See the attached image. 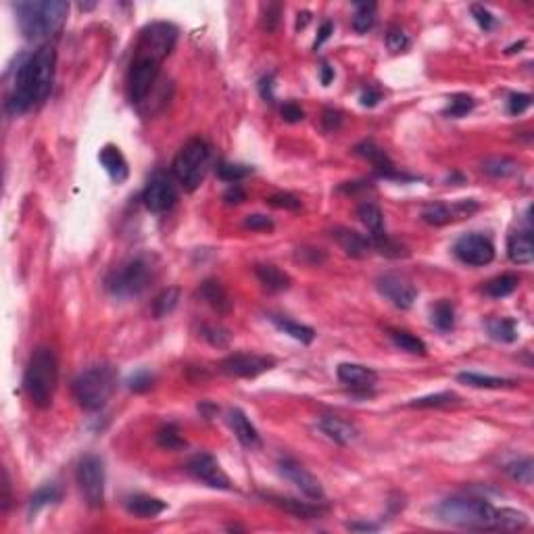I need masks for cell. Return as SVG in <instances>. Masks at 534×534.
I'll list each match as a JSON object with an SVG mask.
<instances>
[{
    "instance_id": "obj_1",
    "label": "cell",
    "mask_w": 534,
    "mask_h": 534,
    "mask_svg": "<svg viewBox=\"0 0 534 534\" xmlns=\"http://www.w3.org/2000/svg\"><path fill=\"white\" fill-rule=\"evenodd\" d=\"M178 42V28L167 21H155L140 31L134 59L127 73V94L132 103H142L157 82L159 69Z\"/></svg>"
},
{
    "instance_id": "obj_2",
    "label": "cell",
    "mask_w": 534,
    "mask_h": 534,
    "mask_svg": "<svg viewBox=\"0 0 534 534\" xmlns=\"http://www.w3.org/2000/svg\"><path fill=\"white\" fill-rule=\"evenodd\" d=\"M55 48L40 46L28 59L19 63L11 92L6 96V111L11 115H21L33 105L42 103L53 88L55 80Z\"/></svg>"
},
{
    "instance_id": "obj_3",
    "label": "cell",
    "mask_w": 534,
    "mask_h": 534,
    "mask_svg": "<svg viewBox=\"0 0 534 534\" xmlns=\"http://www.w3.org/2000/svg\"><path fill=\"white\" fill-rule=\"evenodd\" d=\"M57 382H59V361L55 351L48 347H38L30 355L23 374V390L28 399L40 409L51 407Z\"/></svg>"
},
{
    "instance_id": "obj_4",
    "label": "cell",
    "mask_w": 534,
    "mask_h": 534,
    "mask_svg": "<svg viewBox=\"0 0 534 534\" xmlns=\"http://www.w3.org/2000/svg\"><path fill=\"white\" fill-rule=\"evenodd\" d=\"M17 11V23L21 33L28 40H40L46 36H53L63 28L69 2L65 0H42V2H19L15 6Z\"/></svg>"
},
{
    "instance_id": "obj_5",
    "label": "cell",
    "mask_w": 534,
    "mask_h": 534,
    "mask_svg": "<svg viewBox=\"0 0 534 534\" xmlns=\"http://www.w3.org/2000/svg\"><path fill=\"white\" fill-rule=\"evenodd\" d=\"M439 518L459 528L470 530H497V507L470 497H451L436 507Z\"/></svg>"
},
{
    "instance_id": "obj_6",
    "label": "cell",
    "mask_w": 534,
    "mask_h": 534,
    "mask_svg": "<svg viewBox=\"0 0 534 534\" xmlns=\"http://www.w3.org/2000/svg\"><path fill=\"white\" fill-rule=\"evenodd\" d=\"M117 388V370L109 363L92 365L73 380V394L78 403L88 409L98 412L107 405Z\"/></svg>"
},
{
    "instance_id": "obj_7",
    "label": "cell",
    "mask_w": 534,
    "mask_h": 534,
    "mask_svg": "<svg viewBox=\"0 0 534 534\" xmlns=\"http://www.w3.org/2000/svg\"><path fill=\"white\" fill-rule=\"evenodd\" d=\"M211 149L203 138H190L174 159L172 172L186 190H197L205 179Z\"/></svg>"
},
{
    "instance_id": "obj_8",
    "label": "cell",
    "mask_w": 534,
    "mask_h": 534,
    "mask_svg": "<svg viewBox=\"0 0 534 534\" xmlns=\"http://www.w3.org/2000/svg\"><path fill=\"white\" fill-rule=\"evenodd\" d=\"M152 280V266L145 257L125 261L107 278V288L119 298H130L145 293Z\"/></svg>"
},
{
    "instance_id": "obj_9",
    "label": "cell",
    "mask_w": 534,
    "mask_h": 534,
    "mask_svg": "<svg viewBox=\"0 0 534 534\" xmlns=\"http://www.w3.org/2000/svg\"><path fill=\"white\" fill-rule=\"evenodd\" d=\"M78 484L90 507L105 505V464L98 455H86L78 464Z\"/></svg>"
},
{
    "instance_id": "obj_10",
    "label": "cell",
    "mask_w": 534,
    "mask_h": 534,
    "mask_svg": "<svg viewBox=\"0 0 534 534\" xmlns=\"http://www.w3.org/2000/svg\"><path fill=\"white\" fill-rule=\"evenodd\" d=\"M186 470H188V474L192 476L194 480L207 484L211 488H217V491H232L234 488V482L230 480V476L221 470L219 461L213 455H209V453L194 455L188 461Z\"/></svg>"
},
{
    "instance_id": "obj_11",
    "label": "cell",
    "mask_w": 534,
    "mask_h": 534,
    "mask_svg": "<svg viewBox=\"0 0 534 534\" xmlns=\"http://www.w3.org/2000/svg\"><path fill=\"white\" fill-rule=\"evenodd\" d=\"M176 199H178V192H176V186L172 182V176L165 172H155L147 182L145 192H142L145 207L152 213H163V211H169L174 207Z\"/></svg>"
},
{
    "instance_id": "obj_12",
    "label": "cell",
    "mask_w": 534,
    "mask_h": 534,
    "mask_svg": "<svg viewBox=\"0 0 534 534\" xmlns=\"http://www.w3.org/2000/svg\"><path fill=\"white\" fill-rule=\"evenodd\" d=\"M457 259L466 266L482 267L495 259V244L484 234H466L453 246Z\"/></svg>"
},
{
    "instance_id": "obj_13",
    "label": "cell",
    "mask_w": 534,
    "mask_h": 534,
    "mask_svg": "<svg viewBox=\"0 0 534 534\" xmlns=\"http://www.w3.org/2000/svg\"><path fill=\"white\" fill-rule=\"evenodd\" d=\"M273 365L276 361L271 357L255 355V353H234L219 363L221 372L234 378H257L269 372Z\"/></svg>"
},
{
    "instance_id": "obj_14",
    "label": "cell",
    "mask_w": 534,
    "mask_h": 534,
    "mask_svg": "<svg viewBox=\"0 0 534 534\" xmlns=\"http://www.w3.org/2000/svg\"><path fill=\"white\" fill-rule=\"evenodd\" d=\"M280 472H282L284 478H288L307 499H311V501H324L326 499L322 482L309 470H305L300 464H297L295 459H280Z\"/></svg>"
},
{
    "instance_id": "obj_15",
    "label": "cell",
    "mask_w": 534,
    "mask_h": 534,
    "mask_svg": "<svg viewBox=\"0 0 534 534\" xmlns=\"http://www.w3.org/2000/svg\"><path fill=\"white\" fill-rule=\"evenodd\" d=\"M378 290L386 297L397 309H409L417 298V288L405 278L397 273H386L378 280Z\"/></svg>"
},
{
    "instance_id": "obj_16",
    "label": "cell",
    "mask_w": 534,
    "mask_h": 534,
    "mask_svg": "<svg viewBox=\"0 0 534 534\" xmlns=\"http://www.w3.org/2000/svg\"><path fill=\"white\" fill-rule=\"evenodd\" d=\"M474 211H478V205L474 201H459L453 207H449L445 203H434V205H426L422 209V219L430 226H446L453 219L468 217Z\"/></svg>"
},
{
    "instance_id": "obj_17",
    "label": "cell",
    "mask_w": 534,
    "mask_h": 534,
    "mask_svg": "<svg viewBox=\"0 0 534 534\" xmlns=\"http://www.w3.org/2000/svg\"><path fill=\"white\" fill-rule=\"evenodd\" d=\"M336 374L342 384L351 386L355 390H370L378 382V374L372 367H365L359 363H340Z\"/></svg>"
},
{
    "instance_id": "obj_18",
    "label": "cell",
    "mask_w": 534,
    "mask_h": 534,
    "mask_svg": "<svg viewBox=\"0 0 534 534\" xmlns=\"http://www.w3.org/2000/svg\"><path fill=\"white\" fill-rule=\"evenodd\" d=\"M266 499L271 505H276V507H280L297 518H303V520H315V518H322L324 513H328V507L322 505L324 501L307 503V501H298L293 497H276V495H266Z\"/></svg>"
},
{
    "instance_id": "obj_19",
    "label": "cell",
    "mask_w": 534,
    "mask_h": 534,
    "mask_svg": "<svg viewBox=\"0 0 534 534\" xmlns=\"http://www.w3.org/2000/svg\"><path fill=\"white\" fill-rule=\"evenodd\" d=\"M228 424H230L234 436L238 439V443L244 446V449H257V446H261V436H259L257 428L251 424V419L246 417V414L242 409H230Z\"/></svg>"
},
{
    "instance_id": "obj_20",
    "label": "cell",
    "mask_w": 534,
    "mask_h": 534,
    "mask_svg": "<svg viewBox=\"0 0 534 534\" xmlns=\"http://www.w3.org/2000/svg\"><path fill=\"white\" fill-rule=\"evenodd\" d=\"M355 152L359 157H363V159H367L378 172H380V176H384V178H394V179H405L403 174H397L394 172V163L388 159V155H386L384 150L380 149L378 145H374L372 140H365V142H361V145H357Z\"/></svg>"
},
{
    "instance_id": "obj_21",
    "label": "cell",
    "mask_w": 534,
    "mask_h": 534,
    "mask_svg": "<svg viewBox=\"0 0 534 534\" xmlns=\"http://www.w3.org/2000/svg\"><path fill=\"white\" fill-rule=\"evenodd\" d=\"M332 238L338 242V246L357 259L367 257L370 248H372V238H365L363 234H359L355 230H347V228H336L332 230Z\"/></svg>"
},
{
    "instance_id": "obj_22",
    "label": "cell",
    "mask_w": 534,
    "mask_h": 534,
    "mask_svg": "<svg viewBox=\"0 0 534 534\" xmlns=\"http://www.w3.org/2000/svg\"><path fill=\"white\" fill-rule=\"evenodd\" d=\"M98 161H100L103 169L109 174V178L113 179L115 184L125 182L127 176H130V167H127V161H125L123 152L117 147H113V145H107V147L100 149Z\"/></svg>"
},
{
    "instance_id": "obj_23",
    "label": "cell",
    "mask_w": 534,
    "mask_h": 534,
    "mask_svg": "<svg viewBox=\"0 0 534 534\" xmlns=\"http://www.w3.org/2000/svg\"><path fill=\"white\" fill-rule=\"evenodd\" d=\"M320 430L326 434L330 441H334V443H338V445H349V443H353L357 439V428L351 424V422H347V419H342V417H336V416H326L320 419Z\"/></svg>"
},
{
    "instance_id": "obj_24",
    "label": "cell",
    "mask_w": 534,
    "mask_h": 534,
    "mask_svg": "<svg viewBox=\"0 0 534 534\" xmlns=\"http://www.w3.org/2000/svg\"><path fill=\"white\" fill-rule=\"evenodd\" d=\"M507 255L518 266H528L534 259L533 232H515L507 238Z\"/></svg>"
},
{
    "instance_id": "obj_25",
    "label": "cell",
    "mask_w": 534,
    "mask_h": 534,
    "mask_svg": "<svg viewBox=\"0 0 534 534\" xmlns=\"http://www.w3.org/2000/svg\"><path fill=\"white\" fill-rule=\"evenodd\" d=\"M199 297L203 298L211 309H215L221 315L232 311V298L217 280H205L201 284V288H199Z\"/></svg>"
},
{
    "instance_id": "obj_26",
    "label": "cell",
    "mask_w": 534,
    "mask_h": 534,
    "mask_svg": "<svg viewBox=\"0 0 534 534\" xmlns=\"http://www.w3.org/2000/svg\"><path fill=\"white\" fill-rule=\"evenodd\" d=\"M125 509L136 518H157L167 509V503L150 495H132L125 499Z\"/></svg>"
},
{
    "instance_id": "obj_27",
    "label": "cell",
    "mask_w": 534,
    "mask_h": 534,
    "mask_svg": "<svg viewBox=\"0 0 534 534\" xmlns=\"http://www.w3.org/2000/svg\"><path fill=\"white\" fill-rule=\"evenodd\" d=\"M255 273L259 278V282L266 286L267 290H273V293H282V290H288L290 288V276L284 273L282 269H278L276 266H257L255 267Z\"/></svg>"
},
{
    "instance_id": "obj_28",
    "label": "cell",
    "mask_w": 534,
    "mask_h": 534,
    "mask_svg": "<svg viewBox=\"0 0 534 534\" xmlns=\"http://www.w3.org/2000/svg\"><path fill=\"white\" fill-rule=\"evenodd\" d=\"M357 215H359L361 224L367 228L372 240L384 234V215H382V211H380L378 205H374V203H363V205L359 207V211H357Z\"/></svg>"
},
{
    "instance_id": "obj_29",
    "label": "cell",
    "mask_w": 534,
    "mask_h": 534,
    "mask_svg": "<svg viewBox=\"0 0 534 534\" xmlns=\"http://www.w3.org/2000/svg\"><path fill=\"white\" fill-rule=\"evenodd\" d=\"M269 320L273 322V326L278 328V330H282L284 334L293 336L295 340L303 342V345H309V342H313V338H315V330H313V328L305 326V324H298L295 320H288V318H282V315H271Z\"/></svg>"
},
{
    "instance_id": "obj_30",
    "label": "cell",
    "mask_w": 534,
    "mask_h": 534,
    "mask_svg": "<svg viewBox=\"0 0 534 534\" xmlns=\"http://www.w3.org/2000/svg\"><path fill=\"white\" fill-rule=\"evenodd\" d=\"M528 526V515L518 509H497V530L501 533H511V530H522Z\"/></svg>"
},
{
    "instance_id": "obj_31",
    "label": "cell",
    "mask_w": 534,
    "mask_h": 534,
    "mask_svg": "<svg viewBox=\"0 0 534 534\" xmlns=\"http://www.w3.org/2000/svg\"><path fill=\"white\" fill-rule=\"evenodd\" d=\"M486 330L491 334V338L499 340V342H515L518 340V326L513 320L507 318H493L486 322Z\"/></svg>"
},
{
    "instance_id": "obj_32",
    "label": "cell",
    "mask_w": 534,
    "mask_h": 534,
    "mask_svg": "<svg viewBox=\"0 0 534 534\" xmlns=\"http://www.w3.org/2000/svg\"><path fill=\"white\" fill-rule=\"evenodd\" d=\"M482 169L491 178H509L520 172V165L509 157H491L482 163Z\"/></svg>"
},
{
    "instance_id": "obj_33",
    "label": "cell",
    "mask_w": 534,
    "mask_h": 534,
    "mask_svg": "<svg viewBox=\"0 0 534 534\" xmlns=\"http://www.w3.org/2000/svg\"><path fill=\"white\" fill-rule=\"evenodd\" d=\"M61 497H63V493H61L59 484L51 482V484L40 486V488L31 495L30 515L38 513V511H40L42 507H46V505H53V503H57V501H61Z\"/></svg>"
},
{
    "instance_id": "obj_34",
    "label": "cell",
    "mask_w": 534,
    "mask_h": 534,
    "mask_svg": "<svg viewBox=\"0 0 534 534\" xmlns=\"http://www.w3.org/2000/svg\"><path fill=\"white\" fill-rule=\"evenodd\" d=\"M518 284H520V278H518L515 273H503V276L493 278L491 282H486L484 293L493 298L509 297V295L518 288Z\"/></svg>"
},
{
    "instance_id": "obj_35",
    "label": "cell",
    "mask_w": 534,
    "mask_h": 534,
    "mask_svg": "<svg viewBox=\"0 0 534 534\" xmlns=\"http://www.w3.org/2000/svg\"><path fill=\"white\" fill-rule=\"evenodd\" d=\"M390 334V340L401 349V351H407L412 355H426V345L424 340H419L417 336L405 332V330H388Z\"/></svg>"
},
{
    "instance_id": "obj_36",
    "label": "cell",
    "mask_w": 534,
    "mask_h": 534,
    "mask_svg": "<svg viewBox=\"0 0 534 534\" xmlns=\"http://www.w3.org/2000/svg\"><path fill=\"white\" fill-rule=\"evenodd\" d=\"M459 382L472 386V388H503V386H511L513 382L507 378H497V376H484V374H476V372H461L457 376Z\"/></svg>"
},
{
    "instance_id": "obj_37",
    "label": "cell",
    "mask_w": 534,
    "mask_h": 534,
    "mask_svg": "<svg viewBox=\"0 0 534 534\" xmlns=\"http://www.w3.org/2000/svg\"><path fill=\"white\" fill-rule=\"evenodd\" d=\"M178 303H179V288H176V286H169V288H165L159 297L152 300V315H155L157 320H161V318L169 315V313L178 307Z\"/></svg>"
},
{
    "instance_id": "obj_38",
    "label": "cell",
    "mask_w": 534,
    "mask_h": 534,
    "mask_svg": "<svg viewBox=\"0 0 534 534\" xmlns=\"http://www.w3.org/2000/svg\"><path fill=\"white\" fill-rule=\"evenodd\" d=\"M376 23V4L374 2H357L353 15V30L357 33H365Z\"/></svg>"
},
{
    "instance_id": "obj_39",
    "label": "cell",
    "mask_w": 534,
    "mask_h": 534,
    "mask_svg": "<svg viewBox=\"0 0 534 534\" xmlns=\"http://www.w3.org/2000/svg\"><path fill=\"white\" fill-rule=\"evenodd\" d=\"M432 324L439 328L441 332H449L455 326V305L451 300H439L432 307Z\"/></svg>"
},
{
    "instance_id": "obj_40",
    "label": "cell",
    "mask_w": 534,
    "mask_h": 534,
    "mask_svg": "<svg viewBox=\"0 0 534 534\" xmlns=\"http://www.w3.org/2000/svg\"><path fill=\"white\" fill-rule=\"evenodd\" d=\"M474 105L476 100L470 94H453L449 98V105H446L443 113H445L446 117H464V115H468L474 109Z\"/></svg>"
},
{
    "instance_id": "obj_41",
    "label": "cell",
    "mask_w": 534,
    "mask_h": 534,
    "mask_svg": "<svg viewBox=\"0 0 534 534\" xmlns=\"http://www.w3.org/2000/svg\"><path fill=\"white\" fill-rule=\"evenodd\" d=\"M253 174V167L248 165H242V163H230V161H224L217 165V176L224 179V182H230V184H236L240 179L248 178Z\"/></svg>"
},
{
    "instance_id": "obj_42",
    "label": "cell",
    "mask_w": 534,
    "mask_h": 534,
    "mask_svg": "<svg viewBox=\"0 0 534 534\" xmlns=\"http://www.w3.org/2000/svg\"><path fill=\"white\" fill-rule=\"evenodd\" d=\"M507 472H509V476H511L513 480H518L520 484L530 486L534 480V461L530 457L520 459V461H513V464L507 466Z\"/></svg>"
},
{
    "instance_id": "obj_43",
    "label": "cell",
    "mask_w": 534,
    "mask_h": 534,
    "mask_svg": "<svg viewBox=\"0 0 534 534\" xmlns=\"http://www.w3.org/2000/svg\"><path fill=\"white\" fill-rule=\"evenodd\" d=\"M157 443H159V446L167 449V451H178V449L186 446V441L179 436V430L174 424H167L157 432Z\"/></svg>"
},
{
    "instance_id": "obj_44",
    "label": "cell",
    "mask_w": 534,
    "mask_h": 534,
    "mask_svg": "<svg viewBox=\"0 0 534 534\" xmlns=\"http://www.w3.org/2000/svg\"><path fill=\"white\" fill-rule=\"evenodd\" d=\"M457 401V394L453 392H436V394H428V397H422V399H414L409 403V407H417V409H424V407H445V405H451Z\"/></svg>"
},
{
    "instance_id": "obj_45",
    "label": "cell",
    "mask_w": 534,
    "mask_h": 534,
    "mask_svg": "<svg viewBox=\"0 0 534 534\" xmlns=\"http://www.w3.org/2000/svg\"><path fill=\"white\" fill-rule=\"evenodd\" d=\"M409 44H412L409 36L397 26H392L386 33V46H388L390 53H405L409 48Z\"/></svg>"
},
{
    "instance_id": "obj_46",
    "label": "cell",
    "mask_w": 534,
    "mask_h": 534,
    "mask_svg": "<svg viewBox=\"0 0 534 534\" xmlns=\"http://www.w3.org/2000/svg\"><path fill=\"white\" fill-rule=\"evenodd\" d=\"M203 338L207 340L209 345H213V347H217V349H224V347H228L230 345V332L228 330H224L221 326H203Z\"/></svg>"
},
{
    "instance_id": "obj_47",
    "label": "cell",
    "mask_w": 534,
    "mask_h": 534,
    "mask_svg": "<svg viewBox=\"0 0 534 534\" xmlns=\"http://www.w3.org/2000/svg\"><path fill=\"white\" fill-rule=\"evenodd\" d=\"M533 105V96L530 94H524V92H513L509 94V100H507V109L511 115H522L530 109Z\"/></svg>"
},
{
    "instance_id": "obj_48",
    "label": "cell",
    "mask_w": 534,
    "mask_h": 534,
    "mask_svg": "<svg viewBox=\"0 0 534 534\" xmlns=\"http://www.w3.org/2000/svg\"><path fill=\"white\" fill-rule=\"evenodd\" d=\"M155 382V376L150 374L149 370H138L136 374H132L127 378V388L134 392H147L150 386Z\"/></svg>"
},
{
    "instance_id": "obj_49",
    "label": "cell",
    "mask_w": 534,
    "mask_h": 534,
    "mask_svg": "<svg viewBox=\"0 0 534 534\" xmlns=\"http://www.w3.org/2000/svg\"><path fill=\"white\" fill-rule=\"evenodd\" d=\"M267 205L278 209H288V211H297L300 209V201H298L295 194H288V192H278L273 197H269L266 201Z\"/></svg>"
},
{
    "instance_id": "obj_50",
    "label": "cell",
    "mask_w": 534,
    "mask_h": 534,
    "mask_svg": "<svg viewBox=\"0 0 534 534\" xmlns=\"http://www.w3.org/2000/svg\"><path fill=\"white\" fill-rule=\"evenodd\" d=\"M244 228L248 230H255V232H269L273 230V221L267 217V215H261V213H253L244 219Z\"/></svg>"
},
{
    "instance_id": "obj_51",
    "label": "cell",
    "mask_w": 534,
    "mask_h": 534,
    "mask_svg": "<svg viewBox=\"0 0 534 534\" xmlns=\"http://www.w3.org/2000/svg\"><path fill=\"white\" fill-rule=\"evenodd\" d=\"M472 15H474L476 23L484 31L493 30L495 28V17L488 9H484L482 4H472Z\"/></svg>"
},
{
    "instance_id": "obj_52",
    "label": "cell",
    "mask_w": 534,
    "mask_h": 534,
    "mask_svg": "<svg viewBox=\"0 0 534 534\" xmlns=\"http://www.w3.org/2000/svg\"><path fill=\"white\" fill-rule=\"evenodd\" d=\"M297 257L303 263H309V266H320L326 259V255L320 248H298Z\"/></svg>"
},
{
    "instance_id": "obj_53",
    "label": "cell",
    "mask_w": 534,
    "mask_h": 534,
    "mask_svg": "<svg viewBox=\"0 0 534 534\" xmlns=\"http://www.w3.org/2000/svg\"><path fill=\"white\" fill-rule=\"evenodd\" d=\"M280 113H282L284 121H288V123H298V121H303V119H305L303 109H300L298 105H295V103H286V105H282Z\"/></svg>"
},
{
    "instance_id": "obj_54",
    "label": "cell",
    "mask_w": 534,
    "mask_h": 534,
    "mask_svg": "<svg viewBox=\"0 0 534 534\" xmlns=\"http://www.w3.org/2000/svg\"><path fill=\"white\" fill-rule=\"evenodd\" d=\"M280 21V4H267L266 9V17H263V26H266L267 31L276 30Z\"/></svg>"
},
{
    "instance_id": "obj_55",
    "label": "cell",
    "mask_w": 534,
    "mask_h": 534,
    "mask_svg": "<svg viewBox=\"0 0 534 534\" xmlns=\"http://www.w3.org/2000/svg\"><path fill=\"white\" fill-rule=\"evenodd\" d=\"M244 199H246V194H244V190H242L238 184H232V186L226 190V194H224V201H226L228 205H240V203H244Z\"/></svg>"
},
{
    "instance_id": "obj_56",
    "label": "cell",
    "mask_w": 534,
    "mask_h": 534,
    "mask_svg": "<svg viewBox=\"0 0 534 534\" xmlns=\"http://www.w3.org/2000/svg\"><path fill=\"white\" fill-rule=\"evenodd\" d=\"M359 100H361V105L363 107H367V109H372V107H376L380 100H382V94L378 92L376 88H367L361 92V96H359Z\"/></svg>"
},
{
    "instance_id": "obj_57",
    "label": "cell",
    "mask_w": 534,
    "mask_h": 534,
    "mask_svg": "<svg viewBox=\"0 0 534 534\" xmlns=\"http://www.w3.org/2000/svg\"><path fill=\"white\" fill-rule=\"evenodd\" d=\"M322 123H324V127H326L328 132L338 130L340 123H342V115H340L338 111H334V109H326V111H324V117H322Z\"/></svg>"
},
{
    "instance_id": "obj_58",
    "label": "cell",
    "mask_w": 534,
    "mask_h": 534,
    "mask_svg": "<svg viewBox=\"0 0 534 534\" xmlns=\"http://www.w3.org/2000/svg\"><path fill=\"white\" fill-rule=\"evenodd\" d=\"M259 92H261V96L266 98L267 103H276V96H273V75H266L259 82Z\"/></svg>"
},
{
    "instance_id": "obj_59",
    "label": "cell",
    "mask_w": 534,
    "mask_h": 534,
    "mask_svg": "<svg viewBox=\"0 0 534 534\" xmlns=\"http://www.w3.org/2000/svg\"><path fill=\"white\" fill-rule=\"evenodd\" d=\"M332 31H334V26H332V21H326V23H322V28L318 31V38H315V44H313V48L318 51L324 42H326L328 38L332 36Z\"/></svg>"
},
{
    "instance_id": "obj_60",
    "label": "cell",
    "mask_w": 534,
    "mask_h": 534,
    "mask_svg": "<svg viewBox=\"0 0 534 534\" xmlns=\"http://www.w3.org/2000/svg\"><path fill=\"white\" fill-rule=\"evenodd\" d=\"M11 505V482H9V476L4 472V482H2V511H6Z\"/></svg>"
},
{
    "instance_id": "obj_61",
    "label": "cell",
    "mask_w": 534,
    "mask_h": 534,
    "mask_svg": "<svg viewBox=\"0 0 534 534\" xmlns=\"http://www.w3.org/2000/svg\"><path fill=\"white\" fill-rule=\"evenodd\" d=\"M349 530H363V533H370V530H378L376 524H370V522H353L349 524Z\"/></svg>"
},
{
    "instance_id": "obj_62",
    "label": "cell",
    "mask_w": 534,
    "mask_h": 534,
    "mask_svg": "<svg viewBox=\"0 0 534 534\" xmlns=\"http://www.w3.org/2000/svg\"><path fill=\"white\" fill-rule=\"evenodd\" d=\"M320 71H322V84H324V86H330V82L334 80V69H332L330 65H326V63H324Z\"/></svg>"
},
{
    "instance_id": "obj_63",
    "label": "cell",
    "mask_w": 534,
    "mask_h": 534,
    "mask_svg": "<svg viewBox=\"0 0 534 534\" xmlns=\"http://www.w3.org/2000/svg\"><path fill=\"white\" fill-rule=\"evenodd\" d=\"M309 19H311V15L307 13V11H303V13H298V19H297V30H303L307 23H309Z\"/></svg>"
},
{
    "instance_id": "obj_64",
    "label": "cell",
    "mask_w": 534,
    "mask_h": 534,
    "mask_svg": "<svg viewBox=\"0 0 534 534\" xmlns=\"http://www.w3.org/2000/svg\"><path fill=\"white\" fill-rule=\"evenodd\" d=\"M201 412H205L207 417H211V414H215V412H217V407H215V405H211V403H201Z\"/></svg>"
}]
</instances>
